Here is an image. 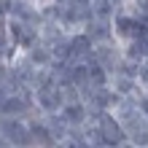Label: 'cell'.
I'll return each instance as SVG.
<instances>
[{"mask_svg":"<svg viewBox=\"0 0 148 148\" xmlns=\"http://www.w3.org/2000/svg\"><path fill=\"white\" fill-rule=\"evenodd\" d=\"M100 135H102V143H108V145H121V140H124V129H121V124L113 121L110 116L100 119Z\"/></svg>","mask_w":148,"mask_h":148,"instance_id":"6da1fadb","label":"cell"},{"mask_svg":"<svg viewBox=\"0 0 148 148\" xmlns=\"http://www.w3.org/2000/svg\"><path fill=\"white\" fill-rule=\"evenodd\" d=\"M3 135H5V140L14 143V145H27V143L32 140L30 132H27V127L19 124V121H14V119L3 121Z\"/></svg>","mask_w":148,"mask_h":148,"instance_id":"7a4b0ae2","label":"cell"},{"mask_svg":"<svg viewBox=\"0 0 148 148\" xmlns=\"http://www.w3.org/2000/svg\"><path fill=\"white\" fill-rule=\"evenodd\" d=\"M38 100H40V105L49 113H54L59 105H62V94H59V89H54V86H43V89L38 92Z\"/></svg>","mask_w":148,"mask_h":148,"instance_id":"3957f363","label":"cell"},{"mask_svg":"<svg viewBox=\"0 0 148 148\" xmlns=\"http://www.w3.org/2000/svg\"><path fill=\"white\" fill-rule=\"evenodd\" d=\"M119 30L124 32V35H129V38H135V40H140V38H145L143 35V27H140V22H135V19H119Z\"/></svg>","mask_w":148,"mask_h":148,"instance_id":"277c9868","label":"cell"},{"mask_svg":"<svg viewBox=\"0 0 148 148\" xmlns=\"http://www.w3.org/2000/svg\"><path fill=\"white\" fill-rule=\"evenodd\" d=\"M89 49H92V38L89 35H78L70 40V54L73 57H89Z\"/></svg>","mask_w":148,"mask_h":148,"instance_id":"5b68a950","label":"cell"},{"mask_svg":"<svg viewBox=\"0 0 148 148\" xmlns=\"http://www.w3.org/2000/svg\"><path fill=\"white\" fill-rule=\"evenodd\" d=\"M24 108H27V102L19 100V97H8V100H3V105H0L3 113H22Z\"/></svg>","mask_w":148,"mask_h":148,"instance_id":"8992f818","label":"cell"},{"mask_svg":"<svg viewBox=\"0 0 148 148\" xmlns=\"http://www.w3.org/2000/svg\"><path fill=\"white\" fill-rule=\"evenodd\" d=\"M11 30H14V35H16V40H19L22 46H30V43L35 40V32H32V30H24V24H14Z\"/></svg>","mask_w":148,"mask_h":148,"instance_id":"52a82bcc","label":"cell"},{"mask_svg":"<svg viewBox=\"0 0 148 148\" xmlns=\"http://www.w3.org/2000/svg\"><path fill=\"white\" fill-rule=\"evenodd\" d=\"M65 121H70V124L84 121V108H81V105H67V108H65Z\"/></svg>","mask_w":148,"mask_h":148,"instance_id":"ba28073f","label":"cell"},{"mask_svg":"<svg viewBox=\"0 0 148 148\" xmlns=\"http://www.w3.org/2000/svg\"><path fill=\"white\" fill-rule=\"evenodd\" d=\"M49 57H51V51H49V49H43V46L32 49V62H35V65H46V62H49Z\"/></svg>","mask_w":148,"mask_h":148,"instance_id":"9c48e42d","label":"cell"},{"mask_svg":"<svg viewBox=\"0 0 148 148\" xmlns=\"http://www.w3.org/2000/svg\"><path fill=\"white\" fill-rule=\"evenodd\" d=\"M49 124H51V132H54V137H65V124H62L59 119H51Z\"/></svg>","mask_w":148,"mask_h":148,"instance_id":"30bf717a","label":"cell"},{"mask_svg":"<svg viewBox=\"0 0 148 148\" xmlns=\"http://www.w3.org/2000/svg\"><path fill=\"white\" fill-rule=\"evenodd\" d=\"M32 132L38 135V140H40V143H49V140H51V137L46 135V129H43V127H35V129H32Z\"/></svg>","mask_w":148,"mask_h":148,"instance_id":"8fae6325","label":"cell"},{"mask_svg":"<svg viewBox=\"0 0 148 148\" xmlns=\"http://www.w3.org/2000/svg\"><path fill=\"white\" fill-rule=\"evenodd\" d=\"M97 57H100L105 65H110V62H113V57H110V51H108V49H100V51H97Z\"/></svg>","mask_w":148,"mask_h":148,"instance_id":"7c38bea8","label":"cell"},{"mask_svg":"<svg viewBox=\"0 0 148 148\" xmlns=\"http://www.w3.org/2000/svg\"><path fill=\"white\" fill-rule=\"evenodd\" d=\"M140 14H143V19L148 22V0H140Z\"/></svg>","mask_w":148,"mask_h":148,"instance_id":"4fadbf2b","label":"cell"},{"mask_svg":"<svg viewBox=\"0 0 148 148\" xmlns=\"http://www.w3.org/2000/svg\"><path fill=\"white\" fill-rule=\"evenodd\" d=\"M3 51H5V30L0 27V54H3Z\"/></svg>","mask_w":148,"mask_h":148,"instance_id":"5bb4252c","label":"cell"},{"mask_svg":"<svg viewBox=\"0 0 148 148\" xmlns=\"http://www.w3.org/2000/svg\"><path fill=\"white\" fill-rule=\"evenodd\" d=\"M143 81L148 84V67H145V70H143Z\"/></svg>","mask_w":148,"mask_h":148,"instance_id":"9a60e30c","label":"cell"},{"mask_svg":"<svg viewBox=\"0 0 148 148\" xmlns=\"http://www.w3.org/2000/svg\"><path fill=\"white\" fill-rule=\"evenodd\" d=\"M143 110H145V113H148V97H145V100H143Z\"/></svg>","mask_w":148,"mask_h":148,"instance_id":"2e32d148","label":"cell"},{"mask_svg":"<svg viewBox=\"0 0 148 148\" xmlns=\"http://www.w3.org/2000/svg\"><path fill=\"white\" fill-rule=\"evenodd\" d=\"M0 148H8V145H5V140H0Z\"/></svg>","mask_w":148,"mask_h":148,"instance_id":"e0dca14e","label":"cell"},{"mask_svg":"<svg viewBox=\"0 0 148 148\" xmlns=\"http://www.w3.org/2000/svg\"><path fill=\"white\" fill-rule=\"evenodd\" d=\"M119 148H129V145H119Z\"/></svg>","mask_w":148,"mask_h":148,"instance_id":"ac0fdd59","label":"cell"}]
</instances>
